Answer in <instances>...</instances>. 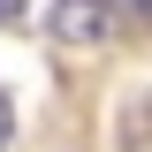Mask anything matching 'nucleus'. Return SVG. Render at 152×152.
Returning a JSON list of instances; mask_svg holds the SVG:
<instances>
[{"mask_svg": "<svg viewBox=\"0 0 152 152\" xmlns=\"http://www.w3.org/2000/svg\"><path fill=\"white\" fill-rule=\"evenodd\" d=\"M53 38L61 46H114L122 15H114V0H53Z\"/></svg>", "mask_w": 152, "mask_h": 152, "instance_id": "f257e3e1", "label": "nucleus"}, {"mask_svg": "<svg viewBox=\"0 0 152 152\" xmlns=\"http://www.w3.org/2000/svg\"><path fill=\"white\" fill-rule=\"evenodd\" d=\"M114 15H122V23H137V31H145V23H152V0H114Z\"/></svg>", "mask_w": 152, "mask_h": 152, "instance_id": "f03ea898", "label": "nucleus"}, {"mask_svg": "<svg viewBox=\"0 0 152 152\" xmlns=\"http://www.w3.org/2000/svg\"><path fill=\"white\" fill-rule=\"evenodd\" d=\"M8 137H15V107H8V91H0V152H8Z\"/></svg>", "mask_w": 152, "mask_h": 152, "instance_id": "7ed1b4c3", "label": "nucleus"}, {"mask_svg": "<svg viewBox=\"0 0 152 152\" xmlns=\"http://www.w3.org/2000/svg\"><path fill=\"white\" fill-rule=\"evenodd\" d=\"M8 23H23V0H0V31H8Z\"/></svg>", "mask_w": 152, "mask_h": 152, "instance_id": "20e7f679", "label": "nucleus"}]
</instances>
